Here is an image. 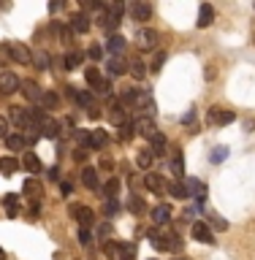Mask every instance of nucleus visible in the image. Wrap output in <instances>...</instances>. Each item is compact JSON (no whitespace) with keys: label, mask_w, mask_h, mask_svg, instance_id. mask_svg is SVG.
Segmentation results:
<instances>
[{"label":"nucleus","mask_w":255,"mask_h":260,"mask_svg":"<svg viewBox=\"0 0 255 260\" xmlns=\"http://www.w3.org/2000/svg\"><path fill=\"white\" fill-rule=\"evenodd\" d=\"M147 236H150L152 247L160 249V252H179L182 249V239H179L174 231H150Z\"/></svg>","instance_id":"f257e3e1"},{"label":"nucleus","mask_w":255,"mask_h":260,"mask_svg":"<svg viewBox=\"0 0 255 260\" xmlns=\"http://www.w3.org/2000/svg\"><path fill=\"white\" fill-rule=\"evenodd\" d=\"M84 79L90 81V87H93L98 95H109V92H111V81H109V79H103V76H101V71H98L95 65H90V68L84 71Z\"/></svg>","instance_id":"f03ea898"},{"label":"nucleus","mask_w":255,"mask_h":260,"mask_svg":"<svg viewBox=\"0 0 255 260\" xmlns=\"http://www.w3.org/2000/svg\"><path fill=\"white\" fill-rule=\"evenodd\" d=\"M68 214L76 219V222H81V228H87V225H93V222H95L93 209L84 206V203H71V206H68Z\"/></svg>","instance_id":"7ed1b4c3"},{"label":"nucleus","mask_w":255,"mask_h":260,"mask_svg":"<svg viewBox=\"0 0 255 260\" xmlns=\"http://www.w3.org/2000/svg\"><path fill=\"white\" fill-rule=\"evenodd\" d=\"M236 119V114L231 111V109H209V114H207V122L209 125H215V127H223V125H231V122Z\"/></svg>","instance_id":"20e7f679"},{"label":"nucleus","mask_w":255,"mask_h":260,"mask_svg":"<svg viewBox=\"0 0 255 260\" xmlns=\"http://www.w3.org/2000/svg\"><path fill=\"white\" fill-rule=\"evenodd\" d=\"M38 130H41V136H46V138H57L60 136V122L52 119L49 114L38 111Z\"/></svg>","instance_id":"39448f33"},{"label":"nucleus","mask_w":255,"mask_h":260,"mask_svg":"<svg viewBox=\"0 0 255 260\" xmlns=\"http://www.w3.org/2000/svg\"><path fill=\"white\" fill-rule=\"evenodd\" d=\"M6 52L11 54L14 62H19V65H30L33 62V54H30V49L24 44H6Z\"/></svg>","instance_id":"423d86ee"},{"label":"nucleus","mask_w":255,"mask_h":260,"mask_svg":"<svg viewBox=\"0 0 255 260\" xmlns=\"http://www.w3.org/2000/svg\"><path fill=\"white\" fill-rule=\"evenodd\" d=\"M158 41H160V36L155 32L152 27H141L136 32V44H138V49H155L158 46Z\"/></svg>","instance_id":"0eeeda50"},{"label":"nucleus","mask_w":255,"mask_h":260,"mask_svg":"<svg viewBox=\"0 0 255 260\" xmlns=\"http://www.w3.org/2000/svg\"><path fill=\"white\" fill-rule=\"evenodd\" d=\"M16 89H19V76H16V73H11V71L0 73V92H3V95H11V92H16Z\"/></svg>","instance_id":"6e6552de"},{"label":"nucleus","mask_w":255,"mask_h":260,"mask_svg":"<svg viewBox=\"0 0 255 260\" xmlns=\"http://www.w3.org/2000/svg\"><path fill=\"white\" fill-rule=\"evenodd\" d=\"M133 130L138 136H144V138H155L158 136V127H155V122L150 117H141V119H136L133 122Z\"/></svg>","instance_id":"1a4fd4ad"},{"label":"nucleus","mask_w":255,"mask_h":260,"mask_svg":"<svg viewBox=\"0 0 255 260\" xmlns=\"http://www.w3.org/2000/svg\"><path fill=\"white\" fill-rule=\"evenodd\" d=\"M109 119H111V125H117V127L128 125V109L122 103H111L109 106Z\"/></svg>","instance_id":"9d476101"},{"label":"nucleus","mask_w":255,"mask_h":260,"mask_svg":"<svg viewBox=\"0 0 255 260\" xmlns=\"http://www.w3.org/2000/svg\"><path fill=\"white\" fill-rule=\"evenodd\" d=\"M185 187H187V198H190V195H193V198L195 201H204V198H207V184H204V182H199V179H187V182H185Z\"/></svg>","instance_id":"9b49d317"},{"label":"nucleus","mask_w":255,"mask_h":260,"mask_svg":"<svg viewBox=\"0 0 255 260\" xmlns=\"http://www.w3.org/2000/svg\"><path fill=\"white\" fill-rule=\"evenodd\" d=\"M144 184L150 187L152 192H158V195L168 192V182H166L163 176H158V174H147V176H144Z\"/></svg>","instance_id":"f8f14e48"},{"label":"nucleus","mask_w":255,"mask_h":260,"mask_svg":"<svg viewBox=\"0 0 255 260\" xmlns=\"http://www.w3.org/2000/svg\"><path fill=\"white\" fill-rule=\"evenodd\" d=\"M190 233H193V239L201 241V244H212V241H215V236H212L209 225H204V222H193Z\"/></svg>","instance_id":"ddd939ff"},{"label":"nucleus","mask_w":255,"mask_h":260,"mask_svg":"<svg viewBox=\"0 0 255 260\" xmlns=\"http://www.w3.org/2000/svg\"><path fill=\"white\" fill-rule=\"evenodd\" d=\"M152 222L155 225H166L168 222V219H171V206H168V203H160V206H155L152 209Z\"/></svg>","instance_id":"4468645a"},{"label":"nucleus","mask_w":255,"mask_h":260,"mask_svg":"<svg viewBox=\"0 0 255 260\" xmlns=\"http://www.w3.org/2000/svg\"><path fill=\"white\" fill-rule=\"evenodd\" d=\"M22 190H24V195H27V198L38 201L41 195H44V184H41L38 179H27V182L22 184Z\"/></svg>","instance_id":"2eb2a0df"},{"label":"nucleus","mask_w":255,"mask_h":260,"mask_svg":"<svg viewBox=\"0 0 255 260\" xmlns=\"http://www.w3.org/2000/svg\"><path fill=\"white\" fill-rule=\"evenodd\" d=\"M130 14H133V19H136V22H150L152 8L147 6V3H130Z\"/></svg>","instance_id":"dca6fc26"},{"label":"nucleus","mask_w":255,"mask_h":260,"mask_svg":"<svg viewBox=\"0 0 255 260\" xmlns=\"http://www.w3.org/2000/svg\"><path fill=\"white\" fill-rule=\"evenodd\" d=\"M19 89H22V95L27 98V101H41V95H44V92H41V87L36 84V81H22Z\"/></svg>","instance_id":"f3484780"},{"label":"nucleus","mask_w":255,"mask_h":260,"mask_svg":"<svg viewBox=\"0 0 255 260\" xmlns=\"http://www.w3.org/2000/svg\"><path fill=\"white\" fill-rule=\"evenodd\" d=\"M212 22H215V8H212L209 3H204V6L199 8V27L204 30V27H209Z\"/></svg>","instance_id":"a211bd4d"},{"label":"nucleus","mask_w":255,"mask_h":260,"mask_svg":"<svg viewBox=\"0 0 255 260\" xmlns=\"http://www.w3.org/2000/svg\"><path fill=\"white\" fill-rule=\"evenodd\" d=\"M71 30L73 32H87L90 30V16L87 14H73L71 16Z\"/></svg>","instance_id":"6ab92c4d"},{"label":"nucleus","mask_w":255,"mask_h":260,"mask_svg":"<svg viewBox=\"0 0 255 260\" xmlns=\"http://www.w3.org/2000/svg\"><path fill=\"white\" fill-rule=\"evenodd\" d=\"M128 209L133 211V214H147V203H144V198L141 195H128Z\"/></svg>","instance_id":"aec40b11"},{"label":"nucleus","mask_w":255,"mask_h":260,"mask_svg":"<svg viewBox=\"0 0 255 260\" xmlns=\"http://www.w3.org/2000/svg\"><path fill=\"white\" fill-rule=\"evenodd\" d=\"M106 141H109L106 130H90V149H101L106 146Z\"/></svg>","instance_id":"412c9836"},{"label":"nucleus","mask_w":255,"mask_h":260,"mask_svg":"<svg viewBox=\"0 0 255 260\" xmlns=\"http://www.w3.org/2000/svg\"><path fill=\"white\" fill-rule=\"evenodd\" d=\"M19 171V160H14V157H0V174L3 176H11Z\"/></svg>","instance_id":"4be33fe9"},{"label":"nucleus","mask_w":255,"mask_h":260,"mask_svg":"<svg viewBox=\"0 0 255 260\" xmlns=\"http://www.w3.org/2000/svg\"><path fill=\"white\" fill-rule=\"evenodd\" d=\"M22 166L27 168L30 174H41V160H38L33 152H24V157H22Z\"/></svg>","instance_id":"5701e85b"},{"label":"nucleus","mask_w":255,"mask_h":260,"mask_svg":"<svg viewBox=\"0 0 255 260\" xmlns=\"http://www.w3.org/2000/svg\"><path fill=\"white\" fill-rule=\"evenodd\" d=\"M106 49H109L111 54H122V52H125V38H122V36H111L109 41H106Z\"/></svg>","instance_id":"b1692460"},{"label":"nucleus","mask_w":255,"mask_h":260,"mask_svg":"<svg viewBox=\"0 0 255 260\" xmlns=\"http://www.w3.org/2000/svg\"><path fill=\"white\" fill-rule=\"evenodd\" d=\"M6 144H8V149H11V152H19V149H24V146H27V141H24V136H22V133L8 136V138H6Z\"/></svg>","instance_id":"393cba45"},{"label":"nucleus","mask_w":255,"mask_h":260,"mask_svg":"<svg viewBox=\"0 0 255 260\" xmlns=\"http://www.w3.org/2000/svg\"><path fill=\"white\" fill-rule=\"evenodd\" d=\"M81 182H84V187H90V190H95L98 187V171L95 168H84L81 171Z\"/></svg>","instance_id":"a878e982"},{"label":"nucleus","mask_w":255,"mask_h":260,"mask_svg":"<svg viewBox=\"0 0 255 260\" xmlns=\"http://www.w3.org/2000/svg\"><path fill=\"white\" fill-rule=\"evenodd\" d=\"M136 162H138V168L150 171V168H152V162H155V154H152L150 149H141V152H138V157H136Z\"/></svg>","instance_id":"bb28decb"},{"label":"nucleus","mask_w":255,"mask_h":260,"mask_svg":"<svg viewBox=\"0 0 255 260\" xmlns=\"http://www.w3.org/2000/svg\"><path fill=\"white\" fill-rule=\"evenodd\" d=\"M168 192H171V198H177V201H185L187 198V187L182 182H171L168 184Z\"/></svg>","instance_id":"cd10ccee"},{"label":"nucleus","mask_w":255,"mask_h":260,"mask_svg":"<svg viewBox=\"0 0 255 260\" xmlns=\"http://www.w3.org/2000/svg\"><path fill=\"white\" fill-rule=\"evenodd\" d=\"M150 152L152 154H163V152H166V136H163V133H158V136H155V138H150Z\"/></svg>","instance_id":"c85d7f7f"},{"label":"nucleus","mask_w":255,"mask_h":260,"mask_svg":"<svg viewBox=\"0 0 255 260\" xmlns=\"http://www.w3.org/2000/svg\"><path fill=\"white\" fill-rule=\"evenodd\" d=\"M57 103H60V98H57L54 92H44V95H41V109L52 111V109H57Z\"/></svg>","instance_id":"c756f323"},{"label":"nucleus","mask_w":255,"mask_h":260,"mask_svg":"<svg viewBox=\"0 0 255 260\" xmlns=\"http://www.w3.org/2000/svg\"><path fill=\"white\" fill-rule=\"evenodd\" d=\"M185 171V162H182V152H174V157H171V174H174L177 179L182 176Z\"/></svg>","instance_id":"7c9ffc66"},{"label":"nucleus","mask_w":255,"mask_h":260,"mask_svg":"<svg viewBox=\"0 0 255 260\" xmlns=\"http://www.w3.org/2000/svg\"><path fill=\"white\" fill-rule=\"evenodd\" d=\"M6 211H8V217H16V211H19V195H6Z\"/></svg>","instance_id":"2f4dec72"},{"label":"nucleus","mask_w":255,"mask_h":260,"mask_svg":"<svg viewBox=\"0 0 255 260\" xmlns=\"http://www.w3.org/2000/svg\"><path fill=\"white\" fill-rule=\"evenodd\" d=\"M103 252L111 260H122V247H117V244H111V241H103Z\"/></svg>","instance_id":"473e14b6"},{"label":"nucleus","mask_w":255,"mask_h":260,"mask_svg":"<svg viewBox=\"0 0 255 260\" xmlns=\"http://www.w3.org/2000/svg\"><path fill=\"white\" fill-rule=\"evenodd\" d=\"M130 73H133L136 79H144V76H147V65H144V60H130Z\"/></svg>","instance_id":"72a5a7b5"},{"label":"nucleus","mask_w":255,"mask_h":260,"mask_svg":"<svg viewBox=\"0 0 255 260\" xmlns=\"http://www.w3.org/2000/svg\"><path fill=\"white\" fill-rule=\"evenodd\" d=\"M33 62H36L38 71H46V68H49V54H46V52H38L36 57H33Z\"/></svg>","instance_id":"f704fd0d"},{"label":"nucleus","mask_w":255,"mask_h":260,"mask_svg":"<svg viewBox=\"0 0 255 260\" xmlns=\"http://www.w3.org/2000/svg\"><path fill=\"white\" fill-rule=\"evenodd\" d=\"M117 190H120V182H117V179H111V182L109 184H106V198H109V201H114V198H117Z\"/></svg>","instance_id":"c9c22d12"},{"label":"nucleus","mask_w":255,"mask_h":260,"mask_svg":"<svg viewBox=\"0 0 255 260\" xmlns=\"http://www.w3.org/2000/svg\"><path fill=\"white\" fill-rule=\"evenodd\" d=\"M109 71L114 73V76H120V73H125V65H122L120 57H114V60H109Z\"/></svg>","instance_id":"e433bc0d"},{"label":"nucleus","mask_w":255,"mask_h":260,"mask_svg":"<svg viewBox=\"0 0 255 260\" xmlns=\"http://www.w3.org/2000/svg\"><path fill=\"white\" fill-rule=\"evenodd\" d=\"M79 62H81V54H76V52L65 57V68H68V71H73V68H79Z\"/></svg>","instance_id":"4c0bfd02"},{"label":"nucleus","mask_w":255,"mask_h":260,"mask_svg":"<svg viewBox=\"0 0 255 260\" xmlns=\"http://www.w3.org/2000/svg\"><path fill=\"white\" fill-rule=\"evenodd\" d=\"M209 225L215 228V231H225V228H228V222H225L223 217H217V214H212V217H209Z\"/></svg>","instance_id":"58836bf2"},{"label":"nucleus","mask_w":255,"mask_h":260,"mask_svg":"<svg viewBox=\"0 0 255 260\" xmlns=\"http://www.w3.org/2000/svg\"><path fill=\"white\" fill-rule=\"evenodd\" d=\"M133 133H136V130H133V125H130V122L120 127V138H122V141H130V138H133Z\"/></svg>","instance_id":"ea45409f"},{"label":"nucleus","mask_w":255,"mask_h":260,"mask_svg":"<svg viewBox=\"0 0 255 260\" xmlns=\"http://www.w3.org/2000/svg\"><path fill=\"white\" fill-rule=\"evenodd\" d=\"M225 157H228V149H225V146H217V149L212 152V162H223Z\"/></svg>","instance_id":"a19ab883"},{"label":"nucleus","mask_w":255,"mask_h":260,"mask_svg":"<svg viewBox=\"0 0 255 260\" xmlns=\"http://www.w3.org/2000/svg\"><path fill=\"white\" fill-rule=\"evenodd\" d=\"M163 62H166V52H158V54H155V60H152V71L158 73L163 68Z\"/></svg>","instance_id":"79ce46f5"},{"label":"nucleus","mask_w":255,"mask_h":260,"mask_svg":"<svg viewBox=\"0 0 255 260\" xmlns=\"http://www.w3.org/2000/svg\"><path fill=\"white\" fill-rule=\"evenodd\" d=\"M0 138H8V119L0 117Z\"/></svg>","instance_id":"37998d69"},{"label":"nucleus","mask_w":255,"mask_h":260,"mask_svg":"<svg viewBox=\"0 0 255 260\" xmlns=\"http://www.w3.org/2000/svg\"><path fill=\"white\" fill-rule=\"evenodd\" d=\"M90 57H93V60H101V57H103V49H101V46H90Z\"/></svg>","instance_id":"c03bdc74"},{"label":"nucleus","mask_w":255,"mask_h":260,"mask_svg":"<svg viewBox=\"0 0 255 260\" xmlns=\"http://www.w3.org/2000/svg\"><path fill=\"white\" fill-rule=\"evenodd\" d=\"M79 241H81V244H84V247H87V244L93 241V236H90V233L84 231V228H81V231H79Z\"/></svg>","instance_id":"a18cd8bd"},{"label":"nucleus","mask_w":255,"mask_h":260,"mask_svg":"<svg viewBox=\"0 0 255 260\" xmlns=\"http://www.w3.org/2000/svg\"><path fill=\"white\" fill-rule=\"evenodd\" d=\"M117 201H106V211H109V214H117Z\"/></svg>","instance_id":"49530a36"},{"label":"nucleus","mask_w":255,"mask_h":260,"mask_svg":"<svg viewBox=\"0 0 255 260\" xmlns=\"http://www.w3.org/2000/svg\"><path fill=\"white\" fill-rule=\"evenodd\" d=\"M73 157H76V160L81 162V160H84V157H87V149H76V152H73Z\"/></svg>","instance_id":"de8ad7c7"},{"label":"nucleus","mask_w":255,"mask_h":260,"mask_svg":"<svg viewBox=\"0 0 255 260\" xmlns=\"http://www.w3.org/2000/svg\"><path fill=\"white\" fill-rule=\"evenodd\" d=\"M193 119H195V111H187L185 117H182V122H193Z\"/></svg>","instance_id":"09e8293b"},{"label":"nucleus","mask_w":255,"mask_h":260,"mask_svg":"<svg viewBox=\"0 0 255 260\" xmlns=\"http://www.w3.org/2000/svg\"><path fill=\"white\" fill-rule=\"evenodd\" d=\"M0 260H6V249H0Z\"/></svg>","instance_id":"8fccbe9b"}]
</instances>
